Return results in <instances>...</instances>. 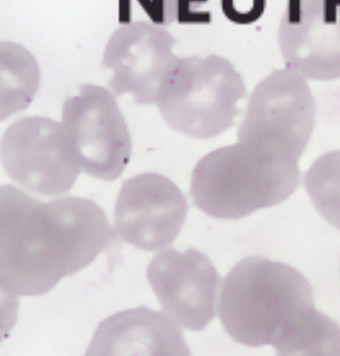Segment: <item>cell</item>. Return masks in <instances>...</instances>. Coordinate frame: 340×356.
Wrapping results in <instances>:
<instances>
[{
  "mask_svg": "<svg viewBox=\"0 0 340 356\" xmlns=\"http://www.w3.org/2000/svg\"><path fill=\"white\" fill-rule=\"evenodd\" d=\"M116 233L97 204L79 197L43 202L15 186L0 189V286L42 296L89 266Z\"/></svg>",
  "mask_w": 340,
  "mask_h": 356,
  "instance_id": "1",
  "label": "cell"
},
{
  "mask_svg": "<svg viewBox=\"0 0 340 356\" xmlns=\"http://www.w3.org/2000/svg\"><path fill=\"white\" fill-rule=\"evenodd\" d=\"M218 315L226 332L280 355H340V327L315 309L309 281L294 267L250 257L222 283Z\"/></svg>",
  "mask_w": 340,
  "mask_h": 356,
  "instance_id": "2",
  "label": "cell"
},
{
  "mask_svg": "<svg viewBox=\"0 0 340 356\" xmlns=\"http://www.w3.org/2000/svg\"><path fill=\"white\" fill-rule=\"evenodd\" d=\"M299 184V165L238 141L210 152L195 165L191 193L207 216L238 220L280 205Z\"/></svg>",
  "mask_w": 340,
  "mask_h": 356,
  "instance_id": "3",
  "label": "cell"
},
{
  "mask_svg": "<svg viewBox=\"0 0 340 356\" xmlns=\"http://www.w3.org/2000/svg\"><path fill=\"white\" fill-rule=\"evenodd\" d=\"M245 96V80L230 60L191 56L179 58L156 105L170 128L207 140L234 124Z\"/></svg>",
  "mask_w": 340,
  "mask_h": 356,
  "instance_id": "4",
  "label": "cell"
},
{
  "mask_svg": "<svg viewBox=\"0 0 340 356\" xmlns=\"http://www.w3.org/2000/svg\"><path fill=\"white\" fill-rule=\"evenodd\" d=\"M315 111L303 76L287 67L274 71L252 90L238 141L299 165L315 128Z\"/></svg>",
  "mask_w": 340,
  "mask_h": 356,
  "instance_id": "5",
  "label": "cell"
},
{
  "mask_svg": "<svg viewBox=\"0 0 340 356\" xmlns=\"http://www.w3.org/2000/svg\"><path fill=\"white\" fill-rule=\"evenodd\" d=\"M61 124L74 157L90 177L119 178L132 154V138L124 115L109 89L81 86L63 105Z\"/></svg>",
  "mask_w": 340,
  "mask_h": 356,
  "instance_id": "6",
  "label": "cell"
},
{
  "mask_svg": "<svg viewBox=\"0 0 340 356\" xmlns=\"http://www.w3.org/2000/svg\"><path fill=\"white\" fill-rule=\"evenodd\" d=\"M1 160L17 185L47 197L68 193L81 172L63 124L42 116L16 120L6 129Z\"/></svg>",
  "mask_w": 340,
  "mask_h": 356,
  "instance_id": "7",
  "label": "cell"
},
{
  "mask_svg": "<svg viewBox=\"0 0 340 356\" xmlns=\"http://www.w3.org/2000/svg\"><path fill=\"white\" fill-rule=\"evenodd\" d=\"M175 47L176 39L161 24L140 20L120 26L104 49V67L112 72V90L131 95L137 104H157L179 60Z\"/></svg>",
  "mask_w": 340,
  "mask_h": 356,
  "instance_id": "8",
  "label": "cell"
},
{
  "mask_svg": "<svg viewBox=\"0 0 340 356\" xmlns=\"http://www.w3.org/2000/svg\"><path fill=\"white\" fill-rule=\"evenodd\" d=\"M148 281L163 312L178 326L202 331L218 310L221 277L198 250L159 252L149 264Z\"/></svg>",
  "mask_w": 340,
  "mask_h": 356,
  "instance_id": "9",
  "label": "cell"
},
{
  "mask_svg": "<svg viewBox=\"0 0 340 356\" xmlns=\"http://www.w3.org/2000/svg\"><path fill=\"white\" fill-rule=\"evenodd\" d=\"M186 214V198L169 178L144 173L121 186L115 226L120 237L134 248L160 252L177 238Z\"/></svg>",
  "mask_w": 340,
  "mask_h": 356,
  "instance_id": "10",
  "label": "cell"
},
{
  "mask_svg": "<svg viewBox=\"0 0 340 356\" xmlns=\"http://www.w3.org/2000/svg\"><path fill=\"white\" fill-rule=\"evenodd\" d=\"M278 43L286 67L306 80L340 79V0H290Z\"/></svg>",
  "mask_w": 340,
  "mask_h": 356,
  "instance_id": "11",
  "label": "cell"
},
{
  "mask_svg": "<svg viewBox=\"0 0 340 356\" xmlns=\"http://www.w3.org/2000/svg\"><path fill=\"white\" fill-rule=\"evenodd\" d=\"M88 355H189L178 325L145 307L121 312L97 327Z\"/></svg>",
  "mask_w": 340,
  "mask_h": 356,
  "instance_id": "12",
  "label": "cell"
},
{
  "mask_svg": "<svg viewBox=\"0 0 340 356\" xmlns=\"http://www.w3.org/2000/svg\"><path fill=\"white\" fill-rule=\"evenodd\" d=\"M40 86V68L27 48L0 43V120L30 106Z\"/></svg>",
  "mask_w": 340,
  "mask_h": 356,
  "instance_id": "13",
  "label": "cell"
},
{
  "mask_svg": "<svg viewBox=\"0 0 340 356\" xmlns=\"http://www.w3.org/2000/svg\"><path fill=\"white\" fill-rule=\"evenodd\" d=\"M305 186L316 211L340 230V150L328 152L311 165Z\"/></svg>",
  "mask_w": 340,
  "mask_h": 356,
  "instance_id": "14",
  "label": "cell"
},
{
  "mask_svg": "<svg viewBox=\"0 0 340 356\" xmlns=\"http://www.w3.org/2000/svg\"><path fill=\"white\" fill-rule=\"evenodd\" d=\"M207 1L209 0H152V6L159 22L168 26L191 20Z\"/></svg>",
  "mask_w": 340,
  "mask_h": 356,
  "instance_id": "15",
  "label": "cell"
}]
</instances>
